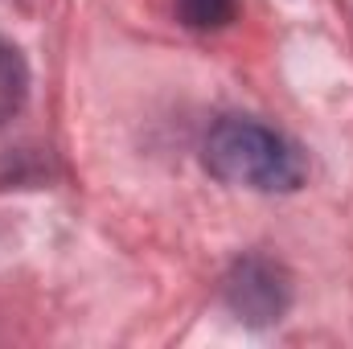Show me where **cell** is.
Masks as SVG:
<instances>
[{"instance_id":"cell-1","label":"cell","mask_w":353,"mask_h":349,"mask_svg":"<svg viewBox=\"0 0 353 349\" xmlns=\"http://www.w3.org/2000/svg\"><path fill=\"white\" fill-rule=\"evenodd\" d=\"M205 165L226 185H247L259 193H288L304 181L300 148L255 119L226 115L205 136Z\"/></svg>"},{"instance_id":"cell-2","label":"cell","mask_w":353,"mask_h":349,"mask_svg":"<svg viewBox=\"0 0 353 349\" xmlns=\"http://www.w3.org/2000/svg\"><path fill=\"white\" fill-rule=\"evenodd\" d=\"M275 271L267 263H243L239 279H230V304L247 321H279L283 312V283H271Z\"/></svg>"},{"instance_id":"cell-3","label":"cell","mask_w":353,"mask_h":349,"mask_svg":"<svg viewBox=\"0 0 353 349\" xmlns=\"http://www.w3.org/2000/svg\"><path fill=\"white\" fill-rule=\"evenodd\" d=\"M25 94H29V66L21 50L0 37V123L25 107Z\"/></svg>"},{"instance_id":"cell-4","label":"cell","mask_w":353,"mask_h":349,"mask_svg":"<svg viewBox=\"0 0 353 349\" xmlns=\"http://www.w3.org/2000/svg\"><path fill=\"white\" fill-rule=\"evenodd\" d=\"M234 12H239V0H176V17H181V25L201 29V33H210V29H226V25L234 21Z\"/></svg>"}]
</instances>
